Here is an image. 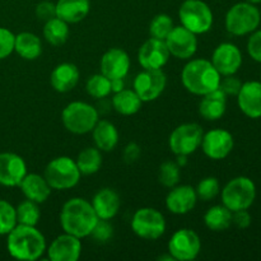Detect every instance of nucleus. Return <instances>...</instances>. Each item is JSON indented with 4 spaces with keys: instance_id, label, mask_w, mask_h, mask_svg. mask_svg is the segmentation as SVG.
Masks as SVG:
<instances>
[{
    "instance_id": "obj_3",
    "label": "nucleus",
    "mask_w": 261,
    "mask_h": 261,
    "mask_svg": "<svg viewBox=\"0 0 261 261\" xmlns=\"http://www.w3.org/2000/svg\"><path fill=\"white\" fill-rule=\"evenodd\" d=\"M222 75L211 60L194 59L181 71V82L186 91L196 96H204L219 88Z\"/></svg>"
},
{
    "instance_id": "obj_2",
    "label": "nucleus",
    "mask_w": 261,
    "mask_h": 261,
    "mask_svg": "<svg viewBox=\"0 0 261 261\" xmlns=\"http://www.w3.org/2000/svg\"><path fill=\"white\" fill-rule=\"evenodd\" d=\"M7 236L8 252L17 260L35 261L46 251V240L36 226L17 224Z\"/></svg>"
},
{
    "instance_id": "obj_39",
    "label": "nucleus",
    "mask_w": 261,
    "mask_h": 261,
    "mask_svg": "<svg viewBox=\"0 0 261 261\" xmlns=\"http://www.w3.org/2000/svg\"><path fill=\"white\" fill-rule=\"evenodd\" d=\"M15 35L8 28L0 27V60L7 59L14 51Z\"/></svg>"
},
{
    "instance_id": "obj_1",
    "label": "nucleus",
    "mask_w": 261,
    "mask_h": 261,
    "mask_svg": "<svg viewBox=\"0 0 261 261\" xmlns=\"http://www.w3.org/2000/svg\"><path fill=\"white\" fill-rule=\"evenodd\" d=\"M98 217L93 206L83 198L69 199L60 212V224L65 233L78 239L91 236Z\"/></svg>"
},
{
    "instance_id": "obj_46",
    "label": "nucleus",
    "mask_w": 261,
    "mask_h": 261,
    "mask_svg": "<svg viewBox=\"0 0 261 261\" xmlns=\"http://www.w3.org/2000/svg\"><path fill=\"white\" fill-rule=\"evenodd\" d=\"M125 88V83H124V79H112L111 81V91L114 92V93H116V92H120L121 89Z\"/></svg>"
},
{
    "instance_id": "obj_8",
    "label": "nucleus",
    "mask_w": 261,
    "mask_h": 261,
    "mask_svg": "<svg viewBox=\"0 0 261 261\" xmlns=\"http://www.w3.org/2000/svg\"><path fill=\"white\" fill-rule=\"evenodd\" d=\"M181 25L195 35H203L213 25V12L203 0H185L178 9Z\"/></svg>"
},
{
    "instance_id": "obj_32",
    "label": "nucleus",
    "mask_w": 261,
    "mask_h": 261,
    "mask_svg": "<svg viewBox=\"0 0 261 261\" xmlns=\"http://www.w3.org/2000/svg\"><path fill=\"white\" fill-rule=\"evenodd\" d=\"M82 175H93L102 166V154L98 148H84L75 160Z\"/></svg>"
},
{
    "instance_id": "obj_18",
    "label": "nucleus",
    "mask_w": 261,
    "mask_h": 261,
    "mask_svg": "<svg viewBox=\"0 0 261 261\" xmlns=\"http://www.w3.org/2000/svg\"><path fill=\"white\" fill-rule=\"evenodd\" d=\"M82 254L81 239L73 234L64 233L56 237L47 249L51 261H76Z\"/></svg>"
},
{
    "instance_id": "obj_21",
    "label": "nucleus",
    "mask_w": 261,
    "mask_h": 261,
    "mask_svg": "<svg viewBox=\"0 0 261 261\" xmlns=\"http://www.w3.org/2000/svg\"><path fill=\"white\" fill-rule=\"evenodd\" d=\"M237 103L240 110L250 119L261 117V82L250 81L242 83L237 93Z\"/></svg>"
},
{
    "instance_id": "obj_26",
    "label": "nucleus",
    "mask_w": 261,
    "mask_h": 261,
    "mask_svg": "<svg viewBox=\"0 0 261 261\" xmlns=\"http://www.w3.org/2000/svg\"><path fill=\"white\" fill-rule=\"evenodd\" d=\"M55 5L56 17L70 24L81 22L88 15L91 0H59Z\"/></svg>"
},
{
    "instance_id": "obj_15",
    "label": "nucleus",
    "mask_w": 261,
    "mask_h": 261,
    "mask_svg": "<svg viewBox=\"0 0 261 261\" xmlns=\"http://www.w3.org/2000/svg\"><path fill=\"white\" fill-rule=\"evenodd\" d=\"M211 61L222 76L233 75L242 65V53L233 43L223 42L213 51Z\"/></svg>"
},
{
    "instance_id": "obj_24",
    "label": "nucleus",
    "mask_w": 261,
    "mask_h": 261,
    "mask_svg": "<svg viewBox=\"0 0 261 261\" xmlns=\"http://www.w3.org/2000/svg\"><path fill=\"white\" fill-rule=\"evenodd\" d=\"M19 188L25 199L36 201L37 204L45 203L53 190L45 177L37 175V173H27L23 177L22 182L19 184Z\"/></svg>"
},
{
    "instance_id": "obj_28",
    "label": "nucleus",
    "mask_w": 261,
    "mask_h": 261,
    "mask_svg": "<svg viewBox=\"0 0 261 261\" xmlns=\"http://www.w3.org/2000/svg\"><path fill=\"white\" fill-rule=\"evenodd\" d=\"M14 51L24 60H36L42 54V42L32 32H20L15 35Z\"/></svg>"
},
{
    "instance_id": "obj_27",
    "label": "nucleus",
    "mask_w": 261,
    "mask_h": 261,
    "mask_svg": "<svg viewBox=\"0 0 261 261\" xmlns=\"http://www.w3.org/2000/svg\"><path fill=\"white\" fill-rule=\"evenodd\" d=\"M92 133L96 148L101 152H111L119 143V132L109 120H98Z\"/></svg>"
},
{
    "instance_id": "obj_5",
    "label": "nucleus",
    "mask_w": 261,
    "mask_h": 261,
    "mask_svg": "<svg viewBox=\"0 0 261 261\" xmlns=\"http://www.w3.org/2000/svg\"><path fill=\"white\" fill-rule=\"evenodd\" d=\"M63 125L68 132L76 135L88 134L98 121V111L87 102L75 101L69 103L61 114Z\"/></svg>"
},
{
    "instance_id": "obj_38",
    "label": "nucleus",
    "mask_w": 261,
    "mask_h": 261,
    "mask_svg": "<svg viewBox=\"0 0 261 261\" xmlns=\"http://www.w3.org/2000/svg\"><path fill=\"white\" fill-rule=\"evenodd\" d=\"M198 199H201L204 201L213 200L221 191V185H219L218 178L209 176V177L203 178L200 182L198 184L195 189Z\"/></svg>"
},
{
    "instance_id": "obj_48",
    "label": "nucleus",
    "mask_w": 261,
    "mask_h": 261,
    "mask_svg": "<svg viewBox=\"0 0 261 261\" xmlns=\"http://www.w3.org/2000/svg\"><path fill=\"white\" fill-rule=\"evenodd\" d=\"M247 3H251V4H259L261 3V0H246Z\"/></svg>"
},
{
    "instance_id": "obj_4",
    "label": "nucleus",
    "mask_w": 261,
    "mask_h": 261,
    "mask_svg": "<svg viewBox=\"0 0 261 261\" xmlns=\"http://www.w3.org/2000/svg\"><path fill=\"white\" fill-rule=\"evenodd\" d=\"M81 171L76 162L70 157L61 155L51 160L45 168L43 177L51 189L69 190L78 185L81 180Z\"/></svg>"
},
{
    "instance_id": "obj_40",
    "label": "nucleus",
    "mask_w": 261,
    "mask_h": 261,
    "mask_svg": "<svg viewBox=\"0 0 261 261\" xmlns=\"http://www.w3.org/2000/svg\"><path fill=\"white\" fill-rule=\"evenodd\" d=\"M91 236L98 242H107L114 236V227L106 219H98Z\"/></svg>"
},
{
    "instance_id": "obj_45",
    "label": "nucleus",
    "mask_w": 261,
    "mask_h": 261,
    "mask_svg": "<svg viewBox=\"0 0 261 261\" xmlns=\"http://www.w3.org/2000/svg\"><path fill=\"white\" fill-rule=\"evenodd\" d=\"M140 147L137 143H129L126 147L124 148V153H122V158H124L125 163H134L135 161L139 158L140 155Z\"/></svg>"
},
{
    "instance_id": "obj_22",
    "label": "nucleus",
    "mask_w": 261,
    "mask_h": 261,
    "mask_svg": "<svg viewBox=\"0 0 261 261\" xmlns=\"http://www.w3.org/2000/svg\"><path fill=\"white\" fill-rule=\"evenodd\" d=\"M91 204L98 219L110 221L119 213L121 201H120V196L116 191L110 188H105L101 189L93 196V200Z\"/></svg>"
},
{
    "instance_id": "obj_43",
    "label": "nucleus",
    "mask_w": 261,
    "mask_h": 261,
    "mask_svg": "<svg viewBox=\"0 0 261 261\" xmlns=\"http://www.w3.org/2000/svg\"><path fill=\"white\" fill-rule=\"evenodd\" d=\"M35 12L38 19L46 22V20L56 17V5L51 2H41L40 4L36 5Z\"/></svg>"
},
{
    "instance_id": "obj_42",
    "label": "nucleus",
    "mask_w": 261,
    "mask_h": 261,
    "mask_svg": "<svg viewBox=\"0 0 261 261\" xmlns=\"http://www.w3.org/2000/svg\"><path fill=\"white\" fill-rule=\"evenodd\" d=\"M242 86V82L233 75H226L221 79L219 89L224 92L226 96H237Z\"/></svg>"
},
{
    "instance_id": "obj_37",
    "label": "nucleus",
    "mask_w": 261,
    "mask_h": 261,
    "mask_svg": "<svg viewBox=\"0 0 261 261\" xmlns=\"http://www.w3.org/2000/svg\"><path fill=\"white\" fill-rule=\"evenodd\" d=\"M180 166L173 161H166L161 165L158 180L165 188H173L180 181Z\"/></svg>"
},
{
    "instance_id": "obj_14",
    "label": "nucleus",
    "mask_w": 261,
    "mask_h": 261,
    "mask_svg": "<svg viewBox=\"0 0 261 261\" xmlns=\"http://www.w3.org/2000/svg\"><path fill=\"white\" fill-rule=\"evenodd\" d=\"M200 147L204 154L211 160H224L234 147L233 135L224 129L209 130L208 133H204Z\"/></svg>"
},
{
    "instance_id": "obj_36",
    "label": "nucleus",
    "mask_w": 261,
    "mask_h": 261,
    "mask_svg": "<svg viewBox=\"0 0 261 261\" xmlns=\"http://www.w3.org/2000/svg\"><path fill=\"white\" fill-rule=\"evenodd\" d=\"M17 224L15 208L7 200L0 199V236H7Z\"/></svg>"
},
{
    "instance_id": "obj_10",
    "label": "nucleus",
    "mask_w": 261,
    "mask_h": 261,
    "mask_svg": "<svg viewBox=\"0 0 261 261\" xmlns=\"http://www.w3.org/2000/svg\"><path fill=\"white\" fill-rule=\"evenodd\" d=\"M132 229L143 240H157L166 231L165 217L154 208H140L132 219Z\"/></svg>"
},
{
    "instance_id": "obj_47",
    "label": "nucleus",
    "mask_w": 261,
    "mask_h": 261,
    "mask_svg": "<svg viewBox=\"0 0 261 261\" xmlns=\"http://www.w3.org/2000/svg\"><path fill=\"white\" fill-rule=\"evenodd\" d=\"M186 162H188V155H177V161H176V163H177L180 167H184V166L186 165Z\"/></svg>"
},
{
    "instance_id": "obj_12",
    "label": "nucleus",
    "mask_w": 261,
    "mask_h": 261,
    "mask_svg": "<svg viewBox=\"0 0 261 261\" xmlns=\"http://www.w3.org/2000/svg\"><path fill=\"white\" fill-rule=\"evenodd\" d=\"M167 78L162 69H143L134 79V91L143 102L157 99L163 93Z\"/></svg>"
},
{
    "instance_id": "obj_19",
    "label": "nucleus",
    "mask_w": 261,
    "mask_h": 261,
    "mask_svg": "<svg viewBox=\"0 0 261 261\" xmlns=\"http://www.w3.org/2000/svg\"><path fill=\"white\" fill-rule=\"evenodd\" d=\"M198 201V195L193 186L176 185L171 188L170 193L166 196V208L173 214L189 213L193 211Z\"/></svg>"
},
{
    "instance_id": "obj_7",
    "label": "nucleus",
    "mask_w": 261,
    "mask_h": 261,
    "mask_svg": "<svg viewBox=\"0 0 261 261\" xmlns=\"http://www.w3.org/2000/svg\"><path fill=\"white\" fill-rule=\"evenodd\" d=\"M261 22L260 10L251 3H237L226 14V28L233 36H246L257 30Z\"/></svg>"
},
{
    "instance_id": "obj_41",
    "label": "nucleus",
    "mask_w": 261,
    "mask_h": 261,
    "mask_svg": "<svg viewBox=\"0 0 261 261\" xmlns=\"http://www.w3.org/2000/svg\"><path fill=\"white\" fill-rule=\"evenodd\" d=\"M247 53L252 60L261 63V30L251 33L247 41Z\"/></svg>"
},
{
    "instance_id": "obj_33",
    "label": "nucleus",
    "mask_w": 261,
    "mask_h": 261,
    "mask_svg": "<svg viewBox=\"0 0 261 261\" xmlns=\"http://www.w3.org/2000/svg\"><path fill=\"white\" fill-rule=\"evenodd\" d=\"M17 213V223L24 224V226H36L40 222L41 212L40 206L36 201L25 199L15 208Z\"/></svg>"
},
{
    "instance_id": "obj_30",
    "label": "nucleus",
    "mask_w": 261,
    "mask_h": 261,
    "mask_svg": "<svg viewBox=\"0 0 261 261\" xmlns=\"http://www.w3.org/2000/svg\"><path fill=\"white\" fill-rule=\"evenodd\" d=\"M204 223L211 231H226L232 224V212L227 206L214 205L206 211L204 216Z\"/></svg>"
},
{
    "instance_id": "obj_11",
    "label": "nucleus",
    "mask_w": 261,
    "mask_h": 261,
    "mask_svg": "<svg viewBox=\"0 0 261 261\" xmlns=\"http://www.w3.org/2000/svg\"><path fill=\"white\" fill-rule=\"evenodd\" d=\"M201 250L200 237L190 228H181L168 241V254L173 260L190 261L198 257Z\"/></svg>"
},
{
    "instance_id": "obj_13",
    "label": "nucleus",
    "mask_w": 261,
    "mask_h": 261,
    "mask_svg": "<svg viewBox=\"0 0 261 261\" xmlns=\"http://www.w3.org/2000/svg\"><path fill=\"white\" fill-rule=\"evenodd\" d=\"M170 55L181 60H188L195 55L198 50V38L195 33L189 31L184 25L173 27L165 40Z\"/></svg>"
},
{
    "instance_id": "obj_23",
    "label": "nucleus",
    "mask_w": 261,
    "mask_h": 261,
    "mask_svg": "<svg viewBox=\"0 0 261 261\" xmlns=\"http://www.w3.org/2000/svg\"><path fill=\"white\" fill-rule=\"evenodd\" d=\"M227 110V96L221 89L204 94L199 103V114L208 121H216L222 119Z\"/></svg>"
},
{
    "instance_id": "obj_17",
    "label": "nucleus",
    "mask_w": 261,
    "mask_h": 261,
    "mask_svg": "<svg viewBox=\"0 0 261 261\" xmlns=\"http://www.w3.org/2000/svg\"><path fill=\"white\" fill-rule=\"evenodd\" d=\"M170 56L165 41L150 37L140 46L138 61L143 69H162L168 63Z\"/></svg>"
},
{
    "instance_id": "obj_16",
    "label": "nucleus",
    "mask_w": 261,
    "mask_h": 261,
    "mask_svg": "<svg viewBox=\"0 0 261 261\" xmlns=\"http://www.w3.org/2000/svg\"><path fill=\"white\" fill-rule=\"evenodd\" d=\"M27 173V165L20 155L10 152L0 153V185L19 186Z\"/></svg>"
},
{
    "instance_id": "obj_35",
    "label": "nucleus",
    "mask_w": 261,
    "mask_h": 261,
    "mask_svg": "<svg viewBox=\"0 0 261 261\" xmlns=\"http://www.w3.org/2000/svg\"><path fill=\"white\" fill-rule=\"evenodd\" d=\"M173 27L175 25H173L172 18L170 15L161 13V14H157L150 20L149 33L152 37L165 41Z\"/></svg>"
},
{
    "instance_id": "obj_25",
    "label": "nucleus",
    "mask_w": 261,
    "mask_h": 261,
    "mask_svg": "<svg viewBox=\"0 0 261 261\" xmlns=\"http://www.w3.org/2000/svg\"><path fill=\"white\" fill-rule=\"evenodd\" d=\"M79 69L73 63H63L55 66L50 76L53 88L56 92L65 93L71 91L79 82Z\"/></svg>"
},
{
    "instance_id": "obj_20",
    "label": "nucleus",
    "mask_w": 261,
    "mask_h": 261,
    "mask_svg": "<svg viewBox=\"0 0 261 261\" xmlns=\"http://www.w3.org/2000/svg\"><path fill=\"white\" fill-rule=\"evenodd\" d=\"M130 70V58L121 48H110L101 59V73L110 81L124 79Z\"/></svg>"
},
{
    "instance_id": "obj_31",
    "label": "nucleus",
    "mask_w": 261,
    "mask_h": 261,
    "mask_svg": "<svg viewBox=\"0 0 261 261\" xmlns=\"http://www.w3.org/2000/svg\"><path fill=\"white\" fill-rule=\"evenodd\" d=\"M43 37L53 46L64 45L69 37L68 23L59 17H54L46 20L45 25H43Z\"/></svg>"
},
{
    "instance_id": "obj_29",
    "label": "nucleus",
    "mask_w": 261,
    "mask_h": 261,
    "mask_svg": "<svg viewBox=\"0 0 261 261\" xmlns=\"http://www.w3.org/2000/svg\"><path fill=\"white\" fill-rule=\"evenodd\" d=\"M143 101L134 89H121L112 97V106L116 112L124 116H132L142 109Z\"/></svg>"
},
{
    "instance_id": "obj_9",
    "label": "nucleus",
    "mask_w": 261,
    "mask_h": 261,
    "mask_svg": "<svg viewBox=\"0 0 261 261\" xmlns=\"http://www.w3.org/2000/svg\"><path fill=\"white\" fill-rule=\"evenodd\" d=\"M203 127L195 122L181 124L171 133L168 145L173 154L190 155L200 148L203 140Z\"/></svg>"
},
{
    "instance_id": "obj_34",
    "label": "nucleus",
    "mask_w": 261,
    "mask_h": 261,
    "mask_svg": "<svg viewBox=\"0 0 261 261\" xmlns=\"http://www.w3.org/2000/svg\"><path fill=\"white\" fill-rule=\"evenodd\" d=\"M86 91L93 98L101 99L111 93V81L102 73L89 76L86 84Z\"/></svg>"
},
{
    "instance_id": "obj_6",
    "label": "nucleus",
    "mask_w": 261,
    "mask_h": 261,
    "mask_svg": "<svg viewBox=\"0 0 261 261\" xmlns=\"http://www.w3.org/2000/svg\"><path fill=\"white\" fill-rule=\"evenodd\" d=\"M256 198V185L246 176L234 177L222 190V203L231 212L249 209Z\"/></svg>"
},
{
    "instance_id": "obj_44",
    "label": "nucleus",
    "mask_w": 261,
    "mask_h": 261,
    "mask_svg": "<svg viewBox=\"0 0 261 261\" xmlns=\"http://www.w3.org/2000/svg\"><path fill=\"white\" fill-rule=\"evenodd\" d=\"M232 223H233L237 228L241 229L250 227V224H251V216H250V213L247 212V209L232 212Z\"/></svg>"
}]
</instances>
